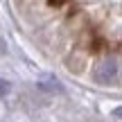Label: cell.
<instances>
[{
  "mask_svg": "<svg viewBox=\"0 0 122 122\" xmlns=\"http://www.w3.org/2000/svg\"><path fill=\"white\" fill-rule=\"evenodd\" d=\"M120 77V63L115 59H104L95 68V79L100 84H113Z\"/></svg>",
  "mask_w": 122,
  "mask_h": 122,
  "instance_id": "1",
  "label": "cell"
},
{
  "mask_svg": "<svg viewBox=\"0 0 122 122\" xmlns=\"http://www.w3.org/2000/svg\"><path fill=\"white\" fill-rule=\"evenodd\" d=\"M9 91H11V86H9V81H5V79H0V97L9 95Z\"/></svg>",
  "mask_w": 122,
  "mask_h": 122,
  "instance_id": "2",
  "label": "cell"
},
{
  "mask_svg": "<svg viewBox=\"0 0 122 122\" xmlns=\"http://www.w3.org/2000/svg\"><path fill=\"white\" fill-rule=\"evenodd\" d=\"M113 115H115V118H122V106H120V109H115V111H113Z\"/></svg>",
  "mask_w": 122,
  "mask_h": 122,
  "instance_id": "3",
  "label": "cell"
}]
</instances>
